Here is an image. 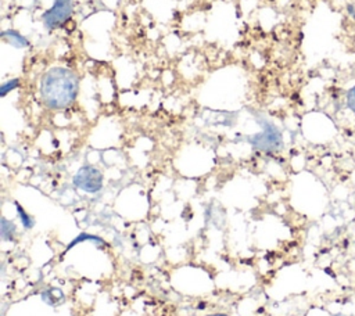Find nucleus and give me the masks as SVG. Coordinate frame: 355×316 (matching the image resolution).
Here are the masks:
<instances>
[{
    "instance_id": "obj_1",
    "label": "nucleus",
    "mask_w": 355,
    "mask_h": 316,
    "mask_svg": "<svg viewBox=\"0 0 355 316\" xmlns=\"http://www.w3.org/2000/svg\"><path fill=\"white\" fill-rule=\"evenodd\" d=\"M79 90L78 75L62 67L49 69L40 82V97L47 108L62 109L69 107Z\"/></svg>"
},
{
    "instance_id": "obj_2",
    "label": "nucleus",
    "mask_w": 355,
    "mask_h": 316,
    "mask_svg": "<svg viewBox=\"0 0 355 316\" xmlns=\"http://www.w3.org/2000/svg\"><path fill=\"white\" fill-rule=\"evenodd\" d=\"M258 123L261 125L262 130L257 134H252L248 139L251 146L254 148L265 151V152L279 151L283 147V136H282V132L279 130V128L265 118L258 119Z\"/></svg>"
},
{
    "instance_id": "obj_3",
    "label": "nucleus",
    "mask_w": 355,
    "mask_h": 316,
    "mask_svg": "<svg viewBox=\"0 0 355 316\" xmlns=\"http://www.w3.org/2000/svg\"><path fill=\"white\" fill-rule=\"evenodd\" d=\"M73 186L94 194L103 188V172L92 165L82 166L73 176Z\"/></svg>"
},
{
    "instance_id": "obj_4",
    "label": "nucleus",
    "mask_w": 355,
    "mask_h": 316,
    "mask_svg": "<svg viewBox=\"0 0 355 316\" xmlns=\"http://www.w3.org/2000/svg\"><path fill=\"white\" fill-rule=\"evenodd\" d=\"M72 15V0H55L43 14L42 19L47 29H55L65 24Z\"/></svg>"
},
{
    "instance_id": "obj_5",
    "label": "nucleus",
    "mask_w": 355,
    "mask_h": 316,
    "mask_svg": "<svg viewBox=\"0 0 355 316\" xmlns=\"http://www.w3.org/2000/svg\"><path fill=\"white\" fill-rule=\"evenodd\" d=\"M3 39L7 42V43H10L11 46H14V47H18V49H21V47H26L28 44H29V42L19 33V32H17V30H12V29H10V30H6V32H3Z\"/></svg>"
},
{
    "instance_id": "obj_6",
    "label": "nucleus",
    "mask_w": 355,
    "mask_h": 316,
    "mask_svg": "<svg viewBox=\"0 0 355 316\" xmlns=\"http://www.w3.org/2000/svg\"><path fill=\"white\" fill-rule=\"evenodd\" d=\"M0 234L4 240H11L14 237V233H15V225L6 219V218H1V222H0Z\"/></svg>"
},
{
    "instance_id": "obj_7",
    "label": "nucleus",
    "mask_w": 355,
    "mask_h": 316,
    "mask_svg": "<svg viewBox=\"0 0 355 316\" xmlns=\"http://www.w3.org/2000/svg\"><path fill=\"white\" fill-rule=\"evenodd\" d=\"M15 207H17V212H18V216H19V220H21L22 226H24L25 229L33 227V225H35L33 218L29 216V215L25 212V209H24L18 202H15Z\"/></svg>"
},
{
    "instance_id": "obj_8",
    "label": "nucleus",
    "mask_w": 355,
    "mask_h": 316,
    "mask_svg": "<svg viewBox=\"0 0 355 316\" xmlns=\"http://www.w3.org/2000/svg\"><path fill=\"white\" fill-rule=\"evenodd\" d=\"M345 105L355 115V85L345 94Z\"/></svg>"
},
{
    "instance_id": "obj_9",
    "label": "nucleus",
    "mask_w": 355,
    "mask_h": 316,
    "mask_svg": "<svg viewBox=\"0 0 355 316\" xmlns=\"http://www.w3.org/2000/svg\"><path fill=\"white\" fill-rule=\"evenodd\" d=\"M19 86V79L18 78H15V79H11V80H8V82H6V83H3L1 85V89H0V93H1V96L4 97L8 91H11V90H14V89H17Z\"/></svg>"
},
{
    "instance_id": "obj_10",
    "label": "nucleus",
    "mask_w": 355,
    "mask_h": 316,
    "mask_svg": "<svg viewBox=\"0 0 355 316\" xmlns=\"http://www.w3.org/2000/svg\"><path fill=\"white\" fill-rule=\"evenodd\" d=\"M83 240H92V241H94L96 244H105V243H104L101 238H98V237H94V236H90V234H80V236L76 237V240H73V241L69 244V248H71L72 245H75L76 243L83 241Z\"/></svg>"
},
{
    "instance_id": "obj_11",
    "label": "nucleus",
    "mask_w": 355,
    "mask_h": 316,
    "mask_svg": "<svg viewBox=\"0 0 355 316\" xmlns=\"http://www.w3.org/2000/svg\"><path fill=\"white\" fill-rule=\"evenodd\" d=\"M207 316H227V315H223V313H216V315H207Z\"/></svg>"
}]
</instances>
